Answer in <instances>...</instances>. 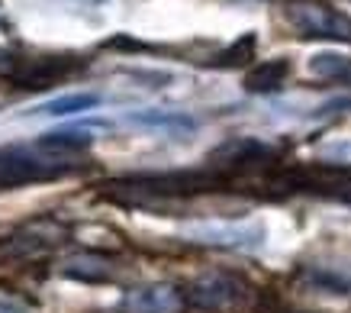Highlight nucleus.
Segmentation results:
<instances>
[{
    "label": "nucleus",
    "instance_id": "nucleus-1",
    "mask_svg": "<svg viewBox=\"0 0 351 313\" xmlns=\"http://www.w3.org/2000/svg\"><path fill=\"white\" fill-rule=\"evenodd\" d=\"M81 65L84 62L77 55H39V58H16L13 55L10 68H7V78L16 87H26V91H45V87L64 81Z\"/></svg>",
    "mask_w": 351,
    "mask_h": 313
},
{
    "label": "nucleus",
    "instance_id": "nucleus-2",
    "mask_svg": "<svg viewBox=\"0 0 351 313\" xmlns=\"http://www.w3.org/2000/svg\"><path fill=\"white\" fill-rule=\"evenodd\" d=\"M184 239L203 242V246L219 248H242L255 252L265 246V227L261 223H223V220H206V223H191L181 229Z\"/></svg>",
    "mask_w": 351,
    "mask_h": 313
},
{
    "label": "nucleus",
    "instance_id": "nucleus-3",
    "mask_svg": "<svg viewBox=\"0 0 351 313\" xmlns=\"http://www.w3.org/2000/svg\"><path fill=\"white\" fill-rule=\"evenodd\" d=\"M287 20L300 36H313V39H339V43H351V16L335 13L319 3H290Z\"/></svg>",
    "mask_w": 351,
    "mask_h": 313
},
{
    "label": "nucleus",
    "instance_id": "nucleus-4",
    "mask_svg": "<svg viewBox=\"0 0 351 313\" xmlns=\"http://www.w3.org/2000/svg\"><path fill=\"white\" fill-rule=\"evenodd\" d=\"M68 172V165H58L52 155H36V146L29 149H7L0 152V187L45 181Z\"/></svg>",
    "mask_w": 351,
    "mask_h": 313
},
{
    "label": "nucleus",
    "instance_id": "nucleus-5",
    "mask_svg": "<svg viewBox=\"0 0 351 313\" xmlns=\"http://www.w3.org/2000/svg\"><path fill=\"white\" fill-rule=\"evenodd\" d=\"M187 297L200 310H226L242 297V281L232 275H223V271H210V275H200L193 281Z\"/></svg>",
    "mask_w": 351,
    "mask_h": 313
},
{
    "label": "nucleus",
    "instance_id": "nucleus-6",
    "mask_svg": "<svg viewBox=\"0 0 351 313\" xmlns=\"http://www.w3.org/2000/svg\"><path fill=\"white\" fill-rule=\"evenodd\" d=\"M184 297L171 284H142L123 294L119 313H181Z\"/></svg>",
    "mask_w": 351,
    "mask_h": 313
},
{
    "label": "nucleus",
    "instance_id": "nucleus-7",
    "mask_svg": "<svg viewBox=\"0 0 351 313\" xmlns=\"http://www.w3.org/2000/svg\"><path fill=\"white\" fill-rule=\"evenodd\" d=\"M129 123L145 126V130H165V132H193L197 130V119L181 113V110H132Z\"/></svg>",
    "mask_w": 351,
    "mask_h": 313
},
{
    "label": "nucleus",
    "instance_id": "nucleus-8",
    "mask_svg": "<svg viewBox=\"0 0 351 313\" xmlns=\"http://www.w3.org/2000/svg\"><path fill=\"white\" fill-rule=\"evenodd\" d=\"M90 142H94L90 130H55L39 136L32 146L49 155H81L84 149H90Z\"/></svg>",
    "mask_w": 351,
    "mask_h": 313
},
{
    "label": "nucleus",
    "instance_id": "nucleus-9",
    "mask_svg": "<svg viewBox=\"0 0 351 313\" xmlns=\"http://www.w3.org/2000/svg\"><path fill=\"white\" fill-rule=\"evenodd\" d=\"M290 75V62L287 58H267L258 68H252L245 75V87L255 91V94H267V91H277V87L287 81Z\"/></svg>",
    "mask_w": 351,
    "mask_h": 313
},
{
    "label": "nucleus",
    "instance_id": "nucleus-10",
    "mask_svg": "<svg viewBox=\"0 0 351 313\" xmlns=\"http://www.w3.org/2000/svg\"><path fill=\"white\" fill-rule=\"evenodd\" d=\"M100 104V94L94 91H81V94H64V97H55L43 107L32 110V117H71V113H84V110L97 107Z\"/></svg>",
    "mask_w": 351,
    "mask_h": 313
},
{
    "label": "nucleus",
    "instance_id": "nucleus-11",
    "mask_svg": "<svg viewBox=\"0 0 351 313\" xmlns=\"http://www.w3.org/2000/svg\"><path fill=\"white\" fill-rule=\"evenodd\" d=\"M64 278H75V281H110L113 278V268L104 255H75L62 265Z\"/></svg>",
    "mask_w": 351,
    "mask_h": 313
},
{
    "label": "nucleus",
    "instance_id": "nucleus-12",
    "mask_svg": "<svg viewBox=\"0 0 351 313\" xmlns=\"http://www.w3.org/2000/svg\"><path fill=\"white\" fill-rule=\"evenodd\" d=\"M309 75L322 78V81H345L351 84V58L339 52H316L309 58Z\"/></svg>",
    "mask_w": 351,
    "mask_h": 313
},
{
    "label": "nucleus",
    "instance_id": "nucleus-13",
    "mask_svg": "<svg viewBox=\"0 0 351 313\" xmlns=\"http://www.w3.org/2000/svg\"><path fill=\"white\" fill-rule=\"evenodd\" d=\"M322 162H335V165H351V139H335L326 142L319 149Z\"/></svg>",
    "mask_w": 351,
    "mask_h": 313
},
{
    "label": "nucleus",
    "instance_id": "nucleus-14",
    "mask_svg": "<svg viewBox=\"0 0 351 313\" xmlns=\"http://www.w3.org/2000/svg\"><path fill=\"white\" fill-rule=\"evenodd\" d=\"M0 313H29V307L16 301V297H10V294H0Z\"/></svg>",
    "mask_w": 351,
    "mask_h": 313
},
{
    "label": "nucleus",
    "instance_id": "nucleus-15",
    "mask_svg": "<svg viewBox=\"0 0 351 313\" xmlns=\"http://www.w3.org/2000/svg\"><path fill=\"white\" fill-rule=\"evenodd\" d=\"M345 3H351V0H345Z\"/></svg>",
    "mask_w": 351,
    "mask_h": 313
},
{
    "label": "nucleus",
    "instance_id": "nucleus-16",
    "mask_svg": "<svg viewBox=\"0 0 351 313\" xmlns=\"http://www.w3.org/2000/svg\"><path fill=\"white\" fill-rule=\"evenodd\" d=\"M0 23H3V16H0Z\"/></svg>",
    "mask_w": 351,
    "mask_h": 313
}]
</instances>
